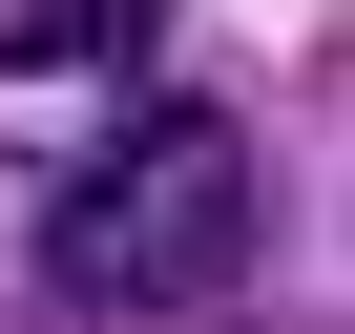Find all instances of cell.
Returning <instances> with one entry per match:
<instances>
[{
  "label": "cell",
  "mask_w": 355,
  "mask_h": 334,
  "mask_svg": "<svg viewBox=\"0 0 355 334\" xmlns=\"http://www.w3.org/2000/svg\"><path fill=\"white\" fill-rule=\"evenodd\" d=\"M251 230H272V167H251L230 105H146L105 167L42 188V272H63L84 313H209V292L251 272Z\"/></svg>",
  "instance_id": "1"
}]
</instances>
